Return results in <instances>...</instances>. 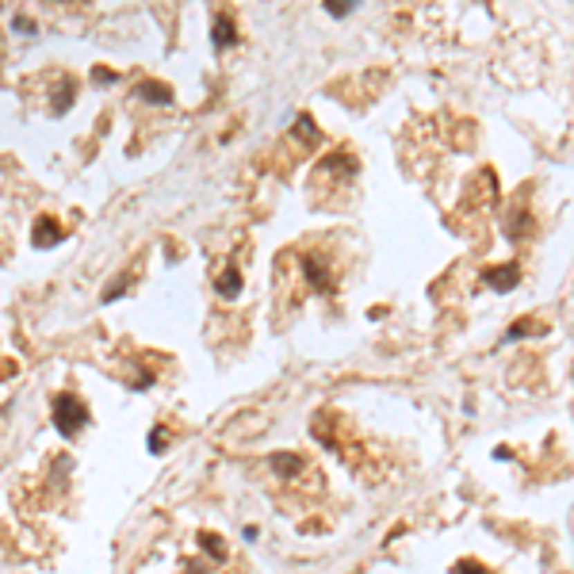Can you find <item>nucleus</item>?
I'll return each instance as SVG.
<instances>
[{"label": "nucleus", "mask_w": 574, "mask_h": 574, "mask_svg": "<svg viewBox=\"0 0 574 574\" xmlns=\"http://www.w3.org/2000/svg\"><path fill=\"white\" fill-rule=\"evenodd\" d=\"M54 425L57 433H81L84 425H89V410H84V402H77L73 394H62V398L54 402Z\"/></svg>", "instance_id": "nucleus-1"}, {"label": "nucleus", "mask_w": 574, "mask_h": 574, "mask_svg": "<svg viewBox=\"0 0 574 574\" xmlns=\"http://www.w3.org/2000/svg\"><path fill=\"white\" fill-rule=\"evenodd\" d=\"M57 238H62V230H57L50 219H42L39 226H35V246H39V249H50V246H57Z\"/></svg>", "instance_id": "nucleus-2"}, {"label": "nucleus", "mask_w": 574, "mask_h": 574, "mask_svg": "<svg viewBox=\"0 0 574 574\" xmlns=\"http://www.w3.org/2000/svg\"><path fill=\"white\" fill-rule=\"evenodd\" d=\"M486 279H490V284L498 287V291H509V287L517 284V268H513V264H506V268L490 272V276H486Z\"/></svg>", "instance_id": "nucleus-3"}, {"label": "nucleus", "mask_w": 574, "mask_h": 574, "mask_svg": "<svg viewBox=\"0 0 574 574\" xmlns=\"http://www.w3.org/2000/svg\"><path fill=\"white\" fill-rule=\"evenodd\" d=\"M138 92L149 100V104H169V89H165V84H138Z\"/></svg>", "instance_id": "nucleus-4"}, {"label": "nucleus", "mask_w": 574, "mask_h": 574, "mask_svg": "<svg viewBox=\"0 0 574 574\" xmlns=\"http://www.w3.org/2000/svg\"><path fill=\"white\" fill-rule=\"evenodd\" d=\"M214 42H219V46H230V42H234V24H230V19H214Z\"/></svg>", "instance_id": "nucleus-5"}, {"label": "nucleus", "mask_w": 574, "mask_h": 574, "mask_svg": "<svg viewBox=\"0 0 574 574\" xmlns=\"http://www.w3.org/2000/svg\"><path fill=\"white\" fill-rule=\"evenodd\" d=\"M272 463H276V471H287V475H295L299 471V456H276Z\"/></svg>", "instance_id": "nucleus-6"}, {"label": "nucleus", "mask_w": 574, "mask_h": 574, "mask_svg": "<svg viewBox=\"0 0 574 574\" xmlns=\"http://www.w3.org/2000/svg\"><path fill=\"white\" fill-rule=\"evenodd\" d=\"M199 544H203L207 551H214V559H222V555H226V544H219L214 536H199Z\"/></svg>", "instance_id": "nucleus-7"}, {"label": "nucleus", "mask_w": 574, "mask_h": 574, "mask_svg": "<svg viewBox=\"0 0 574 574\" xmlns=\"http://www.w3.org/2000/svg\"><path fill=\"white\" fill-rule=\"evenodd\" d=\"M353 8H356V4H337V0H333V4H326V12H329V16H349Z\"/></svg>", "instance_id": "nucleus-8"}, {"label": "nucleus", "mask_w": 574, "mask_h": 574, "mask_svg": "<svg viewBox=\"0 0 574 574\" xmlns=\"http://www.w3.org/2000/svg\"><path fill=\"white\" fill-rule=\"evenodd\" d=\"M456 574H490V571H483V566H475V563H459Z\"/></svg>", "instance_id": "nucleus-9"}, {"label": "nucleus", "mask_w": 574, "mask_h": 574, "mask_svg": "<svg viewBox=\"0 0 574 574\" xmlns=\"http://www.w3.org/2000/svg\"><path fill=\"white\" fill-rule=\"evenodd\" d=\"M12 24H16V31H24V35H31V31H35V27H31V19H24V16H16Z\"/></svg>", "instance_id": "nucleus-10"}]
</instances>
